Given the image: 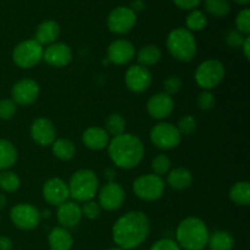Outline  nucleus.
<instances>
[{"label":"nucleus","instance_id":"8","mask_svg":"<svg viewBox=\"0 0 250 250\" xmlns=\"http://www.w3.org/2000/svg\"><path fill=\"white\" fill-rule=\"evenodd\" d=\"M44 48L36 39H26L17 44L12 50V61L20 68H32L43 59Z\"/></svg>","mask_w":250,"mask_h":250},{"label":"nucleus","instance_id":"37","mask_svg":"<svg viewBox=\"0 0 250 250\" xmlns=\"http://www.w3.org/2000/svg\"><path fill=\"white\" fill-rule=\"evenodd\" d=\"M17 105L11 98H5L0 100V120H11L16 115Z\"/></svg>","mask_w":250,"mask_h":250},{"label":"nucleus","instance_id":"1","mask_svg":"<svg viewBox=\"0 0 250 250\" xmlns=\"http://www.w3.org/2000/svg\"><path fill=\"white\" fill-rule=\"evenodd\" d=\"M150 232V221L146 212L132 210L117 219L112 226V239L116 247L125 250L138 248L146 241Z\"/></svg>","mask_w":250,"mask_h":250},{"label":"nucleus","instance_id":"12","mask_svg":"<svg viewBox=\"0 0 250 250\" xmlns=\"http://www.w3.org/2000/svg\"><path fill=\"white\" fill-rule=\"evenodd\" d=\"M137 14L129 6H117L107 16V28L115 34H126L134 28Z\"/></svg>","mask_w":250,"mask_h":250},{"label":"nucleus","instance_id":"39","mask_svg":"<svg viewBox=\"0 0 250 250\" xmlns=\"http://www.w3.org/2000/svg\"><path fill=\"white\" fill-rule=\"evenodd\" d=\"M247 36L242 34L241 32L234 29H229L225 34V43L229 48L231 49H241L242 44H243L244 39H246Z\"/></svg>","mask_w":250,"mask_h":250},{"label":"nucleus","instance_id":"34","mask_svg":"<svg viewBox=\"0 0 250 250\" xmlns=\"http://www.w3.org/2000/svg\"><path fill=\"white\" fill-rule=\"evenodd\" d=\"M151 170H153L154 175H158L160 177L167 175L171 170V159L166 154H158L151 160Z\"/></svg>","mask_w":250,"mask_h":250},{"label":"nucleus","instance_id":"41","mask_svg":"<svg viewBox=\"0 0 250 250\" xmlns=\"http://www.w3.org/2000/svg\"><path fill=\"white\" fill-rule=\"evenodd\" d=\"M164 93H166L170 97H173L177 93H180V90L182 89V80L177 76H168L167 78H165L164 81Z\"/></svg>","mask_w":250,"mask_h":250},{"label":"nucleus","instance_id":"7","mask_svg":"<svg viewBox=\"0 0 250 250\" xmlns=\"http://www.w3.org/2000/svg\"><path fill=\"white\" fill-rule=\"evenodd\" d=\"M166 183L163 177L154 173H146L134 180L132 185L134 195L143 202H156L165 193Z\"/></svg>","mask_w":250,"mask_h":250},{"label":"nucleus","instance_id":"32","mask_svg":"<svg viewBox=\"0 0 250 250\" xmlns=\"http://www.w3.org/2000/svg\"><path fill=\"white\" fill-rule=\"evenodd\" d=\"M21 187V180L19 175L10 170H4L0 172V189L5 193H15Z\"/></svg>","mask_w":250,"mask_h":250},{"label":"nucleus","instance_id":"16","mask_svg":"<svg viewBox=\"0 0 250 250\" xmlns=\"http://www.w3.org/2000/svg\"><path fill=\"white\" fill-rule=\"evenodd\" d=\"M42 195L48 204L59 207L70 199L67 183L59 177L49 178L42 187Z\"/></svg>","mask_w":250,"mask_h":250},{"label":"nucleus","instance_id":"47","mask_svg":"<svg viewBox=\"0 0 250 250\" xmlns=\"http://www.w3.org/2000/svg\"><path fill=\"white\" fill-rule=\"evenodd\" d=\"M105 175V178L107 180V182H112V181L115 180V177H116V171L114 170V168H106L104 172Z\"/></svg>","mask_w":250,"mask_h":250},{"label":"nucleus","instance_id":"27","mask_svg":"<svg viewBox=\"0 0 250 250\" xmlns=\"http://www.w3.org/2000/svg\"><path fill=\"white\" fill-rule=\"evenodd\" d=\"M136 56L138 65L149 68L161 60V49L155 44H146L139 49L138 53H136Z\"/></svg>","mask_w":250,"mask_h":250},{"label":"nucleus","instance_id":"14","mask_svg":"<svg viewBox=\"0 0 250 250\" xmlns=\"http://www.w3.org/2000/svg\"><path fill=\"white\" fill-rule=\"evenodd\" d=\"M153 82V75L148 67L138 65H132L125 72V84L127 89L132 93H144L150 88Z\"/></svg>","mask_w":250,"mask_h":250},{"label":"nucleus","instance_id":"44","mask_svg":"<svg viewBox=\"0 0 250 250\" xmlns=\"http://www.w3.org/2000/svg\"><path fill=\"white\" fill-rule=\"evenodd\" d=\"M12 241L6 236L0 237V250H11Z\"/></svg>","mask_w":250,"mask_h":250},{"label":"nucleus","instance_id":"9","mask_svg":"<svg viewBox=\"0 0 250 250\" xmlns=\"http://www.w3.org/2000/svg\"><path fill=\"white\" fill-rule=\"evenodd\" d=\"M149 137L153 146L161 150H172L177 148L182 141V136L176 125L165 121H161L153 126Z\"/></svg>","mask_w":250,"mask_h":250},{"label":"nucleus","instance_id":"42","mask_svg":"<svg viewBox=\"0 0 250 250\" xmlns=\"http://www.w3.org/2000/svg\"><path fill=\"white\" fill-rule=\"evenodd\" d=\"M149 250H182V249L180 248L177 242L173 241V239L163 238L156 241L155 243L150 247V249Z\"/></svg>","mask_w":250,"mask_h":250},{"label":"nucleus","instance_id":"11","mask_svg":"<svg viewBox=\"0 0 250 250\" xmlns=\"http://www.w3.org/2000/svg\"><path fill=\"white\" fill-rule=\"evenodd\" d=\"M126 192L120 183L106 182L98 190V204L105 211H116L124 205Z\"/></svg>","mask_w":250,"mask_h":250},{"label":"nucleus","instance_id":"17","mask_svg":"<svg viewBox=\"0 0 250 250\" xmlns=\"http://www.w3.org/2000/svg\"><path fill=\"white\" fill-rule=\"evenodd\" d=\"M136 56V46L128 39H115L107 46V60L114 65H126Z\"/></svg>","mask_w":250,"mask_h":250},{"label":"nucleus","instance_id":"31","mask_svg":"<svg viewBox=\"0 0 250 250\" xmlns=\"http://www.w3.org/2000/svg\"><path fill=\"white\" fill-rule=\"evenodd\" d=\"M208 26V16L200 10H192L186 17V27L188 31L200 32Z\"/></svg>","mask_w":250,"mask_h":250},{"label":"nucleus","instance_id":"23","mask_svg":"<svg viewBox=\"0 0 250 250\" xmlns=\"http://www.w3.org/2000/svg\"><path fill=\"white\" fill-rule=\"evenodd\" d=\"M50 250H71L73 246V237L65 227H54L48 236Z\"/></svg>","mask_w":250,"mask_h":250},{"label":"nucleus","instance_id":"38","mask_svg":"<svg viewBox=\"0 0 250 250\" xmlns=\"http://www.w3.org/2000/svg\"><path fill=\"white\" fill-rule=\"evenodd\" d=\"M215 104H216V99H215V95L211 90H203L202 93L198 94L197 105L203 111L211 110L215 106Z\"/></svg>","mask_w":250,"mask_h":250},{"label":"nucleus","instance_id":"20","mask_svg":"<svg viewBox=\"0 0 250 250\" xmlns=\"http://www.w3.org/2000/svg\"><path fill=\"white\" fill-rule=\"evenodd\" d=\"M82 217L81 205L73 200H67V202L62 203L61 205H59L58 210H56L58 222L61 227H65L67 229L78 226Z\"/></svg>","mask_w":250,"mask_h":250},{"label":"nucleus","instance_id":"43","mask_svg":"<svg viewBox=\"0 0 250 250\" xmlns=\"http://www.w3.org/2000/svg\"><path fill=\"white\" fill-rule=\"evenodd\" d=\"M173 4L177 7L182 10H187V11H192L195 10L200 5L202 0H172Z\"/></svg>","mask_w":250,"mask_h":250},{"label":"nucleus","instance_id":"26","mask_svg":"<svg viewBox=\"0 0 250 250\" xmlns=\"http://www.w3.org/2000/svg\"><path fill=\"white\" fill-rule=\"evenodd\" d=\"M229 197L233 204L238 207H248L250 204V183L248 181H238L229 188Z\"/></svg>","mask_w":250,"mask_h":250},{"label":"nucleus","instance_id":"10","mask_svg":"<svg viewBox=\"0 0 250 250\" xmlns=\"http://www.w3.org/2000/svg\"><path fill=\"white\" fill-rule=\"evenodd\" d=\"M10 220L22 231H32L41 222V211L29 203H19L10 210Z\"/></svg>","mask_w":250,"mask_h":250},{"label":"nucleus","instance_id":"6","mask_svg":"<svg viewBox=\"0 0 250 250\" xmlns=\"http://www.w3.org/2000/svg\"><path fill=\"white\" fill-rule=\"evenodd\" d=\"M226 75L225 65L217 59H207L198 65L194 72V81L203 90H212L221 84Z\"/></svg>","mask_w":250,"mask_h":250},{"label":"nucleus","instance_id":"50","mask_svg":"<svg viewBox=\"0 0 250 250\" xmlns=\"http://www.w3.org/2000/svg\"><path fill=\"white\" fill-rule=\"evenodd\" d=\"M234 1H236L237 4H239V5H248L250 0H234Z\"/></svg>","mask_w":250,"mask_h":250},{"label":"nucleus","instance_id":"49","mask_svg":"<svg viewBox=\"0 0 250 250\" xmlns=\"http://www.w3.org/2000/svg\"><path fill=\"white\" fill-rule=\"evenodd\" d=\"M51 215H50V211H49V210H44V211H42L41 212V217L42 219H49V217H50Z\"/></svg>","mask_w":250,"mask_h":250},{"label":"nucleus","instance_id":"29","mask_svg":"<svg viewBox=\"0 0 250 250\" xmlns=\"http://www.w3.org/2000/svg\"><path fill=\"white\" fill-rule=\"evenodd\" d=\"M19 153L14 144L7 139H0V170H9L17 163Z\"/></svg>","mask_w":250,"mask_h":250},{"label":"nucleus","instance_id":"22","mask_svg":"<svg viewBox=\"0 0 250 250\" xmlns=\"http://www.w3.org/2000/svg\"><path fill=\"white\" fill-rule=\"evenodd\" d=\"M60 24L54 20H45V21L41 22L36 29V39L42 46L43 45H50V44L55 43L58 41L59 36H60Z\"/></svg>","mask_w":250,"mask_h":250},{"label":"nucleus","instance_id":"21","mask_svg":"<svg viewBox=\"0 0 250 250\" xmlns=\"http://www.w3.org/2000/svg\"><path fill=\"white\" fill-rule=\"evenodd\" d=\"M110 136L104 127L90 126L85 128L82 133V143L89 150L99 151L106 149L109 146Z\"/></svg>","mask_w":250,"mask_h":250},{"label":"nucleus","instance_id":"19","mask_svg":"<svg viewBox=\"0 0 250 250\" xmlns=\"http://www.w3.org/2000/svg\"><path fill=\"white\" fill-rule=\"evenodd\" d=\"M173 109H175L173 98L164 92L156 93L146 102V111L149 116L159 121L167 119L173 112Z\"/></svg>","mask_w":250,"mask_h":250},{"label":"nucleus","instance_id":"24","mask_svg":"<svg viewBox=\"0 0 250 250\" xmlns=\"http://www.w3.org/2000/svg\"><path fill=\"white\" fill-rule=\"evenodd\" d=\"M167 185L175 190L187 189L193 183V175L188 168L176 167L167 173Z\"/></svg>","mask_w":250,"mask_h":250},{"label":"nucleus","instance_id":"33","mask_svg":"<svg viewBox=\"0 0 250 250\" xmlns=\"http://www.w3.org/2000/svg\"><path fill=\"white\" fill-rule=\"evenodd\" d=\"M205 11L214 17H226L231 11L229 0H205Z\"/></svg>","mask_w":250,"mask_h":250},{"label":"nucleus","instance_id":"25","mask_svg":"<svg viewBox=\"0 0 250 250\" xmlns=\"http://www.w3.org/2000/svg\"><path fill=\"white\" fill-rule=\"evenodd\" d=\"M234 237L226 229H217L209 236L208 246L210 250H232L234 248Z\"/></svg>","mask_w":250,"mask_h":250},{"label":"nucleus","instance_id":"30","mask_svg":"<svg viewBox=\"0 0 250 250\" xmlns=\"http://www.w3.org/2000/svg\"><path fill=\"white\" fill-rule=\"evenodd\" d=\"M104 129L110 137H117L126 133V120L119 112H112L105 120Z\"/></svg>","mask_w":250,"mask_h":250},{"label":"nucleus","instance_id":"5","mask_svg":"<svg viewBox=\"0 0 250 250\" xmlns=\"http://www.w3.org/2000/svg\"><path fill=\"white\" fill-rule=\"evenodd\" d=\"M70 198L76 203H84L94 199L99 190L100 182L97 173L89 168H81L72 173L67 183Z\"/></svg>","mask_w":250,"mask_h":250},{"label":"nucleus","instance_id":"51","mask_svg":"<svg viewBox=\"0 0 250 250\" xmlns=\"http://www.w3.org/2000/svg\"><path fill=\"white\" fill-rule=\"evenodd\" d=\"M107 250H125V249L120 248V247H114V248H110V249H107Z\"/></svg>","mask_w":250,"mask_h":250},{"label":"nucleus","instance_id":"46","mask_svg":"<svg viewBox=\"0 0 250 250\" xmlns=\"http://www.w3.org/2000/svg\"><path fill=\"white\" fill-rule=\"evenodd\" d=\"M144 6H146V5H144L143 0H134V1H132V5L129 7H131V9L137 14V12L144 10Z\"/></svg>","mask_w":250,"mask_h":250},{"label":"nucleus","instance_id":"15","mask_svg":"<svg viewBox=\"0 0 250 250\" xmlns=\"http://www.w3.org/2000/svg\"><path fill=\"white\" fill-rule=\"evenodd\" d=\"M32 141L41 146H50L58 138V132L53 121L46 117H37L29 127Z\"/></svg>","mask_w":250,"mask_h":250},{"label":"nucleus","instance_id":"48","mask_svg":"<svg viewBox=\"0 0 250 250\" xmlns=\"http://www.w3.org/2000/svg\"><path fill=\"white\" fill-rule=\"evenodd\" d=\"M6 197L4 194H0V210L4 209L5 205H6Z\"/></svg>","mask_w":250,"mask_h":250},{"label":"nucleus","instance_id":"18","mask_svg":"<svg viewBox=\"0 0 250 250\" xmlns=\"http://www.w3.org/2000/svg\"><path fill=\"white\" fill-rule=\"evenodd\" d=\"M72 49L61 42H55L43 50V59L46 65L51 67H65L72 61Z\"/></svg>","mask_w":250,"mask_h":250},{"label":"nucleus","instance_id":"28","mask_svg":"<svg viewBox=\"0 0 250 250\" xmlns=\"http://www.w3.org/2000/svg\"><path fill=\"white\" fill-rule=\"evenodd\" d=\"M51 153L61 161H70L76 155V146L73 142L66 138H56L51 144Z\"/></svg>","mask_w":250,"mask_h":250},{"label":"nucleus","instance_id":"3","mask_svg":"<svg viewBox=\"0 0 250 250\" xmlns=\"http://www.w3.org/2000/svg\"><path fill=\"white\" fill-rule=\"evenodd\" d=\"M209 236L207 224L195 216L183 219L176 229V242L185 250H203L208 246Z\"/></svg>","mask_w":250,"mask_h":250},{"label":"nucleus","instance_id":"36","mask_svg":"<svg viewBox=\"0 0 250 250\" xmlns=\"http://www.w3.org/2000/svg\"><path fill=\"white\" fill-rule=\"evenodd\" d=\"M236 29L244 36L250 33V10L248 7L241 10L236 16Z\"/></svg>","mask_w":250,"mask_h":250},{"label":"nucleus","instance_id":"4","mask_svg":"<svg viewBox=\"0 0 250 250\" xmlns=\"http://www.w3.org/2000/svg\"><path fill=\"white\" fill-rule=\"evenodd\" d=\"M166 48L175 60L189 62L197 55L198 44L194 34L187 28L178 27L172 29L166 38Z\"/></svg>","mask_w":250,"mask_h":250},{"label":"nucleus","instance_id":"13","mask_svg":"<svg viewBox=\"0 0 250 250\" xmlns=\"http://www.w3.org/2000/svg\"><path fill=\"white\" fill-rule=\"evenodd\" d=\"M39 94V83L32 78H22L17 81L11 88V99L16 103L17 106H29L37 102Z\"/></svg>","mask_w":250,"mask_h":250},{"label":"nucleus","instance_id":"35","mask_svg":"<svg viewBox=\"0 0 250 250\" xmlns=\"http://www.w3.org/2000/svg\"><path fill=\"white\" fill-rule=\"evenodd\" d=\"M176 127L180 131L181 136H189V134L194 133V131L197 129L198 122L192 115H185L183 117H181Z\"/></svg>","mask_w":250,"mask_h":250},{"label":"nucleus","instance_id":"2","mask_svg":"<svg viewBox=\"0 0 250 250\" xmlns=\"http://www.w3.org/2000/svg\"><path fill=\"white\" fill-rule=\"evenodd\" d=\"M107 154L116 167L122 170H132L142 163L146 148L138 136L132 133H124L110 139L107 146Z\"/></svg>","mask_w":250,"mask_h":250},{"label":"nucleus","instance_id":"45","mask_svg":"<svg viewBox=\"0 0 250 250\" xmlns=\"http://www.w3.org/2000/svg\"><path fill=\"white\" fill-rule=\"evenodd\" d=\"M242 51H243V55L247 60L250 59V37L247 36L246 39H244L243 44H242Z\"/></svg>","mask_w":250,"mask_h":250},{"label":"nucleus","instance_id":"40","mask_svg":"<svg viewBox=\"0 0 250 250\" xmlns=\"http://www.w3.org/2000/svg\"><path fill=\"white\" fill-rule=\"evenodd\" d=\"M81 210H82V216L87 217L88 220L98 219L100 216V212H102V208L94 199L83 203Z\"/></svg>","mask_w":250,"mask_h":250}]
</instances>
